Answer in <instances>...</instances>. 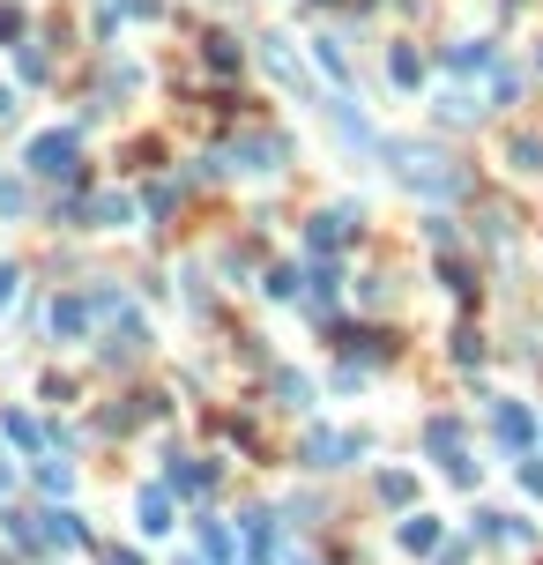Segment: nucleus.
I'll return each instance as SVG.
<instances>
[{
  "label": "nucleus",
  "mask_w": 543,
  "mask_h": 565,
  "mask_svg": "<svg viewBox=\"0 0 543 565\" xmlns=\"http://www.w3.org/2000/svg\"><path fill=\"white\" fill-rule=\"evenodd\" d=\"M31 171H38V179H68V171H75V134H68V127H45L38 142H31Z\"/></svg>",
  "instance_id": "1"
},
{
  "label": "nucleus",
  "mask_w": 543,
  "mask_h": 565,
  "mask_svg": "<svg viewBox=\"0 0 543 565\" xmlns=\"http://www.w3.org/2000/svg\"><path fill=\"white\" fill-rule=\"evenodd\" d=\"M402 179H410V187H424L432 202H447V194L461 187V179H455V171H447L439 157H402Z\"/></svg>",
  "instance_id": "2"
},
{
  "label": "nucleus",
  "mask_w": 543,
  "mask_h": 565,
  "mask_svg": "<svg viewBox=\"0 0 543 565\" xmlns=\"http://www.w3.org/2000/svg\"><path fill=\"white\" fill-rule=\"evenodd\" d=\"M424 446H432L439 461H455V477L469 484V461H461V424H455V417H432V424H424Z\"/></svg>",
  "instance_id": "3"
},
{
  "label": "nucleus",
  "mask_w": 543,
  "mask_h": 565,
  "mask_svg": "<svg viewBox=\"0 0 543 565\" xmlns=\"http://www.w3.org/2000/svg\"><path fill=\"white\" fill-rule=\"evenodd\" d=\"M350 231H358V224H350V208H321V216H313V231H305V245H313V253H335Z\"/></svg>",
  "instance_id": "4"
},
{
  "label": "nucleus",
  "mask_w": 543,
  "mask_h": 565,
  "mask_svg": "<svg viewBox=\"0 0 543 565\" xmlns=\"http://www.w3.org/2000/svg\"><path fill=\"white\" fill-rule=\"evenodd\" d=\"M231 157H239V171H276V164H283V142H276V134H246Z\"/></svg>",
  "instance_id": "5"
},
{
  "label": "nucleus",
  "mask_w": 543,
  "mask_h": 565,
  "mask_svg": "<svg viewBox=\"0 0 543 565\" xmlns=\"http://www.w3.org/2000/svg\"><path fill=\"white\" fill-rule=\"evenodd\" d=\"M89 321H97V298H60L52 305V335H89Z\"/></svg>",
  "instance_id": "6"
},
{
  "label": "nucleus",
  "mask_w": 543,
  "mask_h": 565,
  "mask_svg": "<svg viewBox=\"0 0 543 565\" xmlns=\"http://www.w3.org/2000/svg\"><path fill=\"white\" fill-rule=\"evenodd\" d=\"M402 551H410V558H432V551H439V521H432V514H410V521H402Z\"/></svg>",
  "instance_id": "7"
},
{
  "label": "nucleus",
  "mask_w": 543,
  "mask_h": 565,
  "mask_svg": "<svg viewBox=\"0 0 543 565\" xmlns=\"http://www.w3.org/2000/svg\"><path fill=\"white\" fill-rule=\"evenodd\" d=\"M45 543H52V551H83L89 528L75 521V514H45Z\"/></svg>",
  "instance_id": "8"
},
{
  "label": "nucleus",
  "mask_w": 543,
  "mask_h": 565,
  "mask_svg": "<svg viewBox=\"0 0 543 565\" xmlns=\"http://www.w3.org/2000/svg\"><path fill=\"white\" fill-rule=\"evenodd\" d=\"M134 514H142V536H165V528H171V491H142Z\"/></svg>",
  "instance_id": "9"
},
{
  "label": "nucleus",
  "mask_w": 543,
  "mask_h": 565,
  "mask_svg": "<svg viewBox=\"0 0 543 565\" xmlns=\"http://www.w3.org/2000/svg\"><path fill=\"white\" fill-rule=\"evenodd\" d=\"M492 424H499V440H514V446H529V432H536L521 402H499V409H492Z\"/></svg>",
  "instance_id": "10"
},
{
  "label": "nucleus",
  "mask_w": 543,
  "mask_h": 565,
  "mask_svg": "<svg viewBox=\"0 0 543 565\" xmlns=\"http://www.w3.org/2000/svg\"><path fill=\"white\" fill-rule=\"evenodd\" d=\"M89 216H97L105 231H126V224H134V202H126V194H97V202H89Z\"/></svg>",
  "instance_id": "11"
},
{
  "label": "nucleus",
  "mask_w": 543,
  "mask_h": 565,
  "mask_svg": "<svg viewBox=\"0 0 543 565\" xmlns=\"http://www.w3.org/2000/svg\"><path fill=\"white\" fill-rule=\"evenodd\" d=\"M492 60H499V52H492L484 38H476V45H455V52H447V68H455V75H484Z\"/></svg>",
  "instance_id": "12"
},
{
  "label": "nucleus",
  "mask_w": 543,
  "mask_h": 565,
  "mask_svg": "<svg viewBox=\"0 0 543 565\" xmlns=\"http://www.w3.org/2000/svg\"><path fill=\"white\" fill-rule=\"evenodd\" d=\"M216 484V469H202V461H171V491H186V498H202V491Z\"/></svg>",
  "instance_id": "13"
},
{
  "label": "nucleus",
  "mask_w": 543,
  "mask_h": 565,
  "mask_svg": "<svg viewBox=\"0 0 543 565\" xmlns=\"http://www.w3.org/2000/svg\"><path fill=\"white\" fill-rule=\"evenodd\" d=\"M387 75L402 82V89H418V82H424V60L410 52V45H395V52H387Z\"/></svg>",
  "instance_id": "14"
},
{
  "label": "nucleus",
  "mask_w": 543,
  "mask_h": 565,
  "mask_svg": "<svg viewBox=\"0 0 543 565\" xmlns=\"http://www.w3.org/2000/svg\"><path fill=\"white\" fill-rule=\"evenodd\" d=\"M313 60L328 68V82H350V60H342V45H335V38H313Z\"/></svg>",
  "instance_id": "15"
},
{
  "label": "nucleus",
  "mask_w": 543,
  "mask_h": 565,
  "mask_svg": "<svg viewBox=\"0 0 543 565\" xmlns=\"http://www.w3.org/2000/svg\"><path fill=\"white\" fill-rule=\"evenodd\" d=\"M410 491H418V484H410V477H402V469H387V477H379V498H387V506H402V498H410Z\"/></svg>",
  "instance_id": "16"
},
{
  "label": "nucleus",
  "mask_w": 543,
  "mask_h": 565,
  "mask_svg": "<svg viewBox=\"0 0 543 565\" xmlns=\"http://www.w3.org/2000/svg\"><path fill=\"white\" fill-rule=\"evenodd\" d=\"M209 68H216V75H231V68H239V45H231V38H209Z\"/></svg>",
  "instance_id": "17"
},
{
  "label": "nucleus",
  "mask_w": 543,
  "mask_h": 565,
  "mask_svg": "<svg viewBox=\"0 0 543 565\" xmlns=\"http://www.w3.org/2000/svg\"><path fill=\"white\" fill-rule=\"evenodd\" d=\"M276 395H283V402H291V409H305V402H313V387H305L298 372H283V380H276Z\"/></svg>",
  "instance_id": "18"
},
{
  "label": "nucleus",
  "mask_w": 543,
  "mask_h": 565,
  "mask_svg": "<svg viewBox=\"0 0 543 565\" xmlns=\"http://www.w3.org/2000/svg\"><path fill=\"white\" fill-rule=\"evenodd\" d=\"M38 484H45V491H68V484H75V469H68V461H45Z\"/></svg>",
  "instance_id": "19"
},
{
  "label": "nucleus",
  "mask_w": 543,
  "mask_h": 565,
  "mask_svg": "<svg viewBox=\"0 0 543 565\" xmlns=\"http://www.w3.org/2000/svg\"><path fill=\"white\" fill-rule=\"evenodd\" d=\"M514 164H521V171H543V142H529V134H521V142H514Z\"/></svg>",
  "instance_id": "20"
},
{
  "label": "nucleus",
  "mask_w": 543,
  "mask_h": 565,
  "mask_svg": "<svg viewBox=\"0 0 543 565\" xmlns=\"http://www.w3.org/2000/svg\"><path fill=\"white\" fill-rule=\"evenodd\" d=\"M0 38H23V8L15 0H0Z\"/></svg>",
  "instance_id": "21"
},
{
  "label": "nucleus",
  "mask_w": 543,
  "mask_h": 565,
  "mask_svg": "<svg viewBox=\"0 0 543 565\" xmlns=\"http://www.w3.org/2000/svg\"><path fill=\"white\" fill-rule=\"evenodd\" d=\"M31 202V194H23V187H15V179H0V208H8V216H15V208Z\"/></svg>",
  "instance_id": "22"
},
{
  "label": "nucleus",
  "mask_w": 543,
  "mask_h": 565,
  "mask_svg": "<svg viewBox=\"0 0 543 565\" xmlns=\"http://www.w3.org/2000/svg\"><path fill=\"white\" fill-rule=\"evenodd\" d=\"M15 282H23V276H15V268H8V261H0V313H8V305H15Z\"/></svg>",
  "instance_id": "23"
},
{
  "label": "nucleus",
  "mask_w": 543,
  "mask_h": 565,
  "mask_svg": "<svg viewBox=\"0 0 543 565\" xmlns=\"http://www.w3.org/2000/svg\"><path fill=\"white\" fill-rule=\"evenodd\" d=\"M521 491H536V498H543V461H521Z\"/></svg>",
  "instance_id": "24"
},
{
  "label": "nucleus",
  "mask_w": 543,
  "mask_h": 565,
  "mask_svg": "<svg viewBox=\"0 0 543 565\" xmlns=\"http://www.w3.org/2000/svg\"><path fill=\"white\" fill-rule=\"evenodd\" d=\"M8 112H15V89H0V120H8Z\"/></svg>",
  "instance_id": "25"
},
{
  "label": "nucleus",
  "mask_w": 543,
  "mask_h": 565,
  "mask_svg": "<svg viewBox=\"0 0 543 565\" xmlns=\"http://www.w3.org/2000/svg\"><path fill=\"white\" fill-rule=\"evenodd\" d=\"M112 565H142V558H134V551H112Z\"/></svg>",
  "instance_id": "26"
},
{
  "label": "nucleus",
  "mask_w": 543,
  "mask_h": 565,
  "mask_svg": "<svg viewBox=\"0 0 543 565\" xmlns=\"http://www.w3.org/2000/svg\"><path fill=\"white\" fill-rule=\"evenodd\" d=\"M8 484H15V477H8V461H0V491H8Z\"/></svg>",
  "instance_id": "27"
},
{
  "label": "nucleus",
  "mask_w": 543,
  "mask_h": 565,
  "mask_svg": "<svg viewBox=\"0 0 543 565\" xmlns=\"http://www.w3.org/2000/svg\"><path fill=\"white\" fill-rule=\"evenodd\" d=\"M536 68H543V52H536Z\"/></svg>",
  "instance_id": "28"
}]
</instances>
